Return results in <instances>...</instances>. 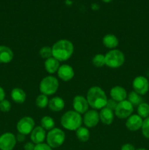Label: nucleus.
I'll use <instances>...</instances> for the list:
<instances>
[{
    "label": "nucleus",
    "instance_id": "nucleus-1",
    "mask_svg": "<svg viewBox=\"0 0 149 150\" xmlns=\"http://www.w3.org/2000/svg\"><path fill=\"white\" fill-rule=\"evenodd\" d=\"M74 52V45L71 41L68 40H59L52 46L53 57L58 62H64L68 60Z\"/></svg>",
    "mask_w": 149,
    "mask_h": 150
},
{
    "label": "nucleus",
    "instance_id": "nucleus-2",
    "mask_svg": "<svg viewBox=\"0 0 149 150\" xmlns=\"http://www.w3.org/2000/svg\"><path fill=\"white\" fill-rule=\"evenodd\" d=\"M89 105L94 110L102 109L106 106L108 98L105 91L99 86H92L89 89L87 93Z\"/></svg>",
    "mask_w": 149,
    "mask_h": 150
},
{
    "label": "nucleus",
    "instance_id": "nucleus-3",
    "mask_svg": "<svg viewBox=\"0 0 149 150\" xmlns=\"http://www.w3.org/2000/svg\"><path fill=\"white\" fill-rule=\"evenodd\" d=\"M83 120L79 113L75 111H69L61 117V125L64 128L70 131L77 130L81 127Z\"/></svg>",
    "mask_w": 149,
    "mask_h": 150
},
{
    "label": "nucleus",
    "instance_id": "nucleus-4",
    "mask_svg": "<svg viewBox=\"0 0 149 150\" xmlns=\"http://www.w3.org/2000/svg\"><path fill=\"white\" fill-rule=\"evenodd\" d=\"M105 65L110 68H118L124 64L125 57L124 54L118 49H112L105 56Z\"/></svg>",
    "mask_w": 149,
    "mask_h": 150
},
{
    "label": "nucleus",
    "instance_id": "nucleus-5",
    "mask_svg": "<svg viewBox=\"0 0 149 150\" xmlns=\"http://www.w3.org/2000/svg\"><path fill=\"white\" fill-rule=\"evenodd\" d=\"M58 79L52 76L45 77L39 83V90L43 95H52L58 90Z\"/></svg>",
    "mask_w": 149,
    "mask_h": 150
},
{
    "label": "nucleus",
    "instance_id": "nucleus-6",
    "mask_svg": "<svg viewBox=\"0 0 149 150\" xmlns=\"http://www.w3.org/2000/svg\"><path fill=\"white\" fill-rule=\"evenodd\" d=\"M47 143L51 148H57L64 144L65 141V133L59 128L52 129L46 136Z\"/></svg>",
    "mask_w": 149,
    "mask_h": 150
},
{
    "label": "nucleus",
    "instance_id": "nucleus-7",
    "mask_svg": "<svg viewBox=\"0 0 149 150\" xmlns=\"http://www.w3.org/2000/svg\"><path fill=\"white\" fill-rule=\"evenodd\" d=\"M133 109L134 106L128 100H125L118 103L115 110V116L119 119H127L132 114Z\"/></svg>",
    "mask_w": 149,
    "mask_h": 150
},
{
    "label": "nucleus",
    "instance_id": "nucleus-8",
    "mask_svg": "<svg viewBox=\"0 0 149 150\" xmlns=\"http://www.w3.org/2000/svg\"><path fill=\"white\" fill-rule=\"evenodd\" d=\"M34 128V121L30 117H24L20 119L17 124V130L18 133L26 135L30 134Z\"/></svg>",
    "mask_w": 149,
    "mask_h": 150
},
{
    "label": "nucleus",
    "instance_id": "nucleus-9",
    "mask_svg": "<svg viewBox=\"0 0 149 150\" xmlns=\"http://www.w3.org/2000/svg\"><path fill=\"white\" fill-rule=\"evenodd\" d=\"M132 86L134 92L140 95H144L149 90L148 80L144 76H137L133 81Z\"/></svg>",
    "mask_w": 149,
    "mask_h": 150
},
{
    "label": "nucleus",
    "instance_id": "nucleus-10",
    "mask_svg": "<svg viewBox=\"0 0 149 150\" xmlns=\"http://www.w3.org/2000/svg\"><path fill=\"white\" fill-rule=\"evenodd\" d=\"M16 137L12 133H5L0 136V149L13 150L16 144Z\"/></svg>",
    "mask_w": 149,
    "mask_h": 150
},
{
    "label": "nucleus",
    "instance_id": "nucleus-11",
    "mask_svg": "<svg viewBox=\"0 0 149 150\" xmlns=\"http://www.w3.org/2000/svg\"><path fill=\"white\" fill-rule=\"evenodd\" d=\"M72 106L76 112L81 114L87 112L89 105L86 98L81 95H77L73 99Z\"/></svg>",
    "mask_w": 149,
    "mask_h": 150
},
{
    "label": "nucleus",
    "instance_id": "nucleus-12",
    "mask_svg": "<svg viewBox=\"0 0 149 150\" xmlns=\"http://www.w3.org/2000/svg\"><path fill=\"white\" fill-rule=\"evenodd\" d=\"M99 120V114L96 110H89L84 114L83 123L87 127H95L98 125Z\"/></svg>",
    "mask_w": 149,
    "mask_h": 150
},
{
    "label": "nucleus",
    "instance_id": "nucleus-13",
    "mask_svg": "<svg viewBox=\"0 0 149 150\" xmlns=\"http://www.w3.org/2000/svg\"><path fill=\"white\" fill-rule=\"evenodd\" d=\"M143 122V118H141L138 114H133V115L131 114L129 117L127 118L126 122V127L131 131H137L141 128Z\"/></svg>",
    "mask_w": 149,
    "mask_h": 150
},
{
    "label": "nucleus",
    "instance_id": "nucleus-14",
    "mask_svg": "<svg viewBox=\"0 0 149 150\" xmlns=\"http://www.w3.org/2000/svg\"><path fill=\"white\" fill-rule=\"evenodd\" d=\"M57 73L58 77L64 81H69L72 79L74 76V70L68 64H63L60 66Z\"/></svg>",
    "mask_w": 149,
    "mask_h": 150
},
{
    "label": "nucleus",
    "instance_id": "nucleus-15",
    "mask_svg": "<svg viewBox=\"0 0 149 150\" xmlns=\"http://www.w3.org/2000/svg\"><path fill=\"white\" fill-rule=\"evenodd\" d=\"M31 134V140L32 141L34 144H39L43 143L46 138V133H45V130H44L42 127H34L32 131Z\"/></svg>",
    "mask_w": 149,
    "mask_h": 150
},
{
    "label": "nucleus",
    "instance_id": "nucleus-16",
    "mask_svg": "<svg viewBox=\"0 0 149 150\" xmlns=\"http://www.w3.org/2000/svg\"><path fill=\"white\" fill-rule=\"evenodd\" d=\"M110 96L112 99L119 103L125 100L127 98V92L124 87L121 86H115L110 90Z\"/></svg>",
    "mask_w": 149,
    "mask_h": 150
},
{
    "label": "nucleus",
    "instance_id": "nucleus-17",
    "mask_svg": "<svg viewBox=\"0 0 149 150\" xmlns=\"http://www.w3.org/2000/svg\"><path fill=\"white\" fill-rule=\"evenodd\" d=\"M13 52L9 47L0 45V63L7 64L13 59Z\"/></svg>",
    "mask_w": 149,
    "mask_h": 150
},
{
    "label": "nucleus",
    "instance_id": "nucleus-18",
    "mask_svg": "<svg viewBox=\"0 0 149 150\" xmlns=\"http://www.w3.org/2000/svg\"><path fill=\"white\" fill-rule=\"evenodd\" d=\"M99 120L102 121L103 124L107 125L112 124L114 120L113 111L106 108V107L103 108L102 109H101L100 112H99Z\"/></svg>",
    "mask_w": 149,
    "mask_h": 150
},
{
    "label": "nucleus",
    "instance_id": "nucleus-19",
    "mask_svg": "<svg viewBox=\"0 0 149 150\" xmlns=\"http://www.w3.org/2000/svg\"><path fill=\"white\" fill-rule=\"evenodd\" d=\"M64 105H65V103L64 100L60 97H55L49 100V103H48L49 108L54 112L61 111V110L64 109Z\"/></svg>",
    "mask_w": 149,
    "mask_h": 150
},
{
    "label": "nucleus",
    "instance_id": "nucleus-20",
    "mask_svg": "<svg viewBox=\"0 0 149 150\" xmlns=\"http://www.w3.org/2000/svg\"><path fill=\"white\" fill-rule=\"evenodd\" d=\"M59 67V62L54 57H52L45 60V68L46 71L50 74H53V73H56Z\"/></svg>",
    "mask_w": 149,
    "mask_h": 150
},
{
    "label": "nucleus",
    "instance_id": "nucleus-21",
    "mask_svg": "<svg viewBox=\"0 0 149 150\" xmlns=\"http://www.w3.org/2000/svg\"><path fill=\"white\" fill-rule=\"evenodd\" d=\"M11 98L16 103H23L26 100V95L20 88H15L11 92Z\"/></svg>",
    "mask_w": 149,
    "mask_h": 150
},
{
    "label": "nucleus",
    "instance_id": "nucleus-22",
    "mask_svg": "<svg viewBox=\"0 0 149 150\" xmlns=\"http://www.w3.org/2000/svg\"><path fill=\"white\" fill-rule=\"evenodd\" d=\"M102 42L106 48L114 49L118 45V40L112 34H108L102 39Z\"/></svg>",
    "mask_w": 149,
    "mask_h": 150
},
{
    "label": "nucleus",
    "instance_id": "nucleus-23",
    "mask_svg": "<svg viewBox=\"0 0 149 150\" xmlns=\"http://www.w3.org/2000/svg\"><path fill=\"white\" fill-rule=\"evenodd\" d=\"M76 136L79 141L82 142H86L90 138V132L86 127H80L76 130Z\"/></svg>",
    "mask_w": 149,
    "mask_h": 150
},
{
    "label": "nucleus",
    "instance_id": "nucleus-24",
    "mask_svg": "<svg viewBox=\"0 0 149 150\" xmlns=\"http://www.w3.org/2000/svg\"><path fill=\"white\" fill-rule=\"evenodd\" d=\"M41 127L45 130H51L55 127V122L53 119L48 116L42 117L41 120Z\"/></svg>",
    "mask_w": 149,
    "mask_h": 150
},
{
    "label": "nucleus",
    "instance_id": "nucleus-25",
    "mask_svg": "<svg viewBox=\"0 0 149 150\" xmlns=\"http://www.w3.org/2000/svg\"><path fill=\"white\" fill-rule=\"evenodd\" d=\"M128 101L133 106H138L140 103H143L141 95L137 94V92L132 91L128 95Z\"/></svg>",
    "mask_w": 149,
    "mask_h": 150
},
{
    "label": "nucleus",
    "instance_id": "nucleus-26",
    "mask_svg": "<svg viewBox=\"0 0 149 150\" xmlns=\"http://www.w3.org/2000/svg\"><path fill=\"white\" fill-rule=\"evenodd\" d=\"M137 114L141 118L146 119L149 117V105L146 103H142L137 106Z\"/></svg>",
    "mask_w": 149,
    "mask_h": 150
},
{
    "label": "nucleus",
    "instance_id": "nucleus-27",
    "mask_svg": "<svg viewBox=\"0 0 149 150\" xmlns=\"http://www.w3.org/2000/svg\"><path fill=\"white\" fill-rule=\"evenodd\" d=\"M48 96L45 95H39L36 98V105L39 108H45V107L48 106Z\"/></svg>",
    "mask_w": 149,
    "mask_h": 150
},
{
    "label": "nucleus",
    "instance_id": "nucleus-28",
    "mask_svg": "<svg viewBox=\"0 0 149 150\" xmlns=\"http://www.w3.org/2000/svg\"><path fill=\"white\" fill-rule=\"evenodd\" d=\"M92 63L96 67H102L105 65V57L103 54H96L92 59Z\"/></svg>",
    "mask_w": 149,
    "mask_h": 150
},
{
    "label": "nucleus",
    "instance_id": "nucleus-29",
    "mask_svg": "<svg viewBox=\"0 0 149 150\" xmlns=\"http://www.w3.org/2000/svg\"><path fill=\"white\" fill-rule=\"evenodd\" d=\"M39 55L42 58L48 59L51 58L53 57V53H52V48L49 46H44L39 50Z\"/></svg>",
    "mask_w": 149,
    "mask_h": 150
},
{
    "label": "nucleus",
    "instance_id": "nucleus-30",
    "mask_svg": "<svg viewBox=\"0 0 149 150\" xmlns=\"http://www.w3.org/2000/svg\"><path fill=\"white\" fill-rule=\"evenodd\" d=\"M141 129L143 136L147 139H149V117L143 120Z\"/></svg>",
    "mask_w": 149,
    "mask_h": 150
},
{
    "label": "nucleus",
    "instance_id": "nucleus-31",
    "mask_svg": "<svg viewBox=\"0 0 149 150\" xmlns=\"http://www.w3.org/2000/svg\"><path fill=\"white\" fill-rule=\"evenodd\" d=\"M11 109V104L7 100H4L0 102V111L2 112H8Z\"/></svg>",
    "mask_w": 149,
    "mask_h": 150
},
{
    "label": "nucleus",
    "instance_id": "nucleus-32",
    "mask_svg": "<svg viewBox=\"0 0 149 150\" xmlns=\"http://www.w3.org/2000/svg\"><path fill=\"white\" fill-rule=\"evenodd\" d=\"M118 103L116 102L115 100H114L113 99H110L108 100V102H107V104H106V108H109V109L112 110V111H115V108H116L117 107V105H118Z\"/></svg>",
    "mask_w": 149,
    "mask_h": 150
},
{
    "label": "nucleus",
    "instance_id": "nucleus-33",
    "mask_svg": "<svg viewBox=\"0 0 149 150\" xmlns=\"http://www.w3.org/2000/svg\"><path fill=\"white\" fill-rule=\"evenodd\" d=\"M34 150H52V148L48 144H39L35 145Z\"/></svg>",
    "mask_w": 149,
    "mask_h": 150
},
{
    "label": "nucleus",
    "instance_id": "nucleus-34",
    "mask_svg": "<svg viewBox=\"0 0 149 150\" xmlns=\"http://www.w3.org/2000/svg\"><path fill=\"white\" fill-rule=\"evenodd\" d=\"M35 145L33 142H28L24 145V150H34Z\"/></svg>",
    "mask_w": 149,
    "mask_h": 150
},
{
    "label": "nucleus",
    "instance_id": "nucleus-35",
    "mask_svg": "<svg viewBox=\"0 0 149 150\" xmlns=\"http://www.w3.org/2000/svg\"><path fill=\"white\" fill-rule=\"evenodd\" d=\"M121 150H135V148L131 144H125L121 146Z\"/></svg>",
    "mask_w": 149,
    "mask_h": 150
},
{
    "label": "nucleus",
    "instance_id": "nucleus-36",
    "mask_svg": "<svg viewBox=\"0 0 149 150\" xmlns=\"http://www.w3.org/2000/svg\"><path fill=\"white\" fill-rule=\"evenodd\" d=\"M25 139H26V136L23 134H22V133H18V134L17 136H16V140L19 142H24Z\"/></svg>",
    "mask_w": 149,
    "mask_h": 150
},
{
    "label": "nucleus",
    "instance_id": "nucleus-37",
    "mask_svg": "<svg viewBox=\"0 0 149 150\" xmlns=\"http://www.w3.org/2000/svg\"><path fill=\"white\" fill-rule=\"evenodd\" d=\"M4 98H5V92L3 89V88L0 86V102L4 100Z\"/></svg>",
    "mask_w": 149,
    "mask_h": 150
},
{
    "label": "nucleus",
    "instance_id": "nucleus-38",
    "mask_svg": "<svg viewBox=\"0 0 149 150\" xmlns=\"http://www.w3.org/2000/svg\"><path fill=\"white\" fill-rule=\"evenodd\" d=\"M102 1H104V2H105V3H108V2H110L112 0H102Z\"/></svg>",
    "mask_w": 149,
    "mask_h": 150
},
{
    "label": "nucleus",
    "instance_id": "nucleus-39",
    "mask_svg": "<svg viewBox=\"0 0 149 150\" xmlns=\"http://www.w3.org/2000/svg\"><path fill=\"white\" fill-rule=\"evenodd\" d=\"M136 150H148V149H143V148H141V149H136Z\"/></svg>",
    "mask_w": 149,
    "mask_h": 150
}]
</instances>
